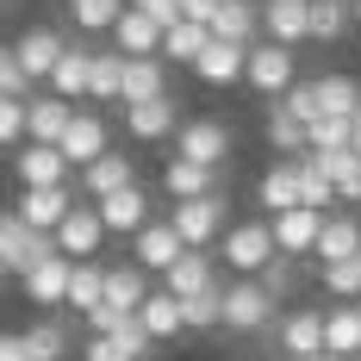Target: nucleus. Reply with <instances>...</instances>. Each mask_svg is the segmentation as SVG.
Masks as SVG:
<instances>
[{
	"mask_svg": "<svg viewBox=\"0 0 361 361\" xmlns=\"http://www.w3.org/2000/svg\"><path fill=\"white\" fill-rule=\"evenodd\" d=\"M274 255H281V250H274V224H268V218L224 224V237H218V262H224L231 274H262Z\"/></svg>",
	"mask_w": 361,
	"mask_h": 361,
	"instance_id": "f257e3e1",
	"label": "nucleus"
},
{
	"mask_svg": "<svg viewBox=\"0 0 361 361\" xmlns=\"http://www.w3.org/2000/svg\"><path fill=\"white\" fill-rule=\"evenodd\" d=\"M169 224L180 231V243L187 250H212L218 237H224V224H231V200L224 193H200V200H175L169 206Z\"/></svg>",
	"mask_w": 361,
	"mask_h": 361,
	"instance_id": "f03ea898",
	"label": "nucleus"
},
{
	"mask_svg": "<svg viewBox=\"0 0 361 361\" xmlns=\"http://www.w3.org/2000/svg\"><path fill=\"white\" fill-rule=\"evenodd\" d=\"M243 81H250L262 100H281L293 81H299V56H293V44L255 37V44H250V56H243Z\"/></svg>",
	"mask_w": 361,
	"mask_h": 361,
	"instance_id": "7ed1b4c3",
	"label": "nucleus"
},
{
	"mask_svg": "<svg viewBox=\"0 0 361 361\" xmlns=\"http://www.w3.org/2000/svg\"><path fill=\"white\" fill-rule=\"evenodd\" d=\"M44 255H56V237L50 231H32L19 212H0V274H25Z\"/></svg>",
	"mask_w": 361,
	"mask_h": 361,
	"instance_id": "20e7f679",
	"label": "nucleus"
},
{
	"mask_svg": "<svg viewBox=\"0 0 361 361\" xmlns=\"http://www.w3.org/2000/svg\"><path fill=\"white\" fill-rule=\"evenodd\" d=\"M268 318H274V299H268V287H262L255 274H237V281L224 287V330L255 336V330H268Z\"/></svg>",
	"mask_w": 361,
	"mask_h": 361,
	"instance_id": "39448f33",
	"label": "nucleus"
},
{
	"mask_svg": "<svg viewBox=\"0 0 361 361\" xmlns=\"http://www.w3.org/2000/svg\"><path fill=\"white\" fill-rule=\"evenodd\" d=\"M56 237V250L69 255V262H87V255H100V243H106V224H100V206H81L75 200L69 206V218L50 231Z\"/></svg>",
	"mask_w": 361,
	"mask_h": 361,
	"instance_id": "423d86ee",
	"label": "nucleus"
},
{
	"mask_svg": "<svg viewBox=\"0 0 361 361\" xmlns=\"http://www.w3.org/2000/svg\"><path fill=\"white\" fill-rule=\"evenodd\" d=\"M100 206V224H106V237H137L149 218H156V206H149V193L131 180V187H118V193H106V200H94Z\"/></svg>",
	"mask_w": 361,
	"mask_h": 361,
	"instance_id": "0eeeda50",
	"label": "nucleus"
},
{
	"mask_svg": "<svg viewBox=\"0 0 361 361\" xmlns=\"http://www.w3.org/2000/svg\"><path fill=\"white\" fill-rule=\"evenodd\" d=\"M175 156L218 169V162L231 156V131H224L218 118H180V131H175Z\"/></svg>",
	"mask_w": 361,
	"mask_h": 361,
	"instance_id": "6e6552de",
	"label": "nucleus"
},
{
	"mask_svg": "<svg viewBox=\"0 0 361 361\" xmlns=\"http://www.w3.org/2000/svg\"><path fill=\"white\" fill-rule=\"evenodd\" d=\"M69 255L56 250V255H44V262H37V268H25V274H19V287H25V299H32V305H44V312H56V305H69Z\"/></svg>",
	"mask_w": 361,
	"mask_h": 361,
	"instance_id": "1a4fd4ad",
	"label": "nucleus"
},
{
	"mask_svg": "<svg viewBox=\"0 0 361 361\" xmlns=\"http://www.w3.org/2000/svg\"><path fill=\"white\" fill-rule=\"evenodd\" d=\"M125 131H131L137 144H162L169 131H180V100L175 94H156V100L125 106Z\"/></svg>",
	"mask_w": 361,
	"mask_h": 361,
	"instance_id": "9d476101",
	"label": "nucleus"
},
{
	"mask_svg": "<svg viewBox=\"0 0 361 361\" xmlns=\"http://www.w3.org/2000/svg\"><path fill=\"white\" fill-rule=\"evenodd\" d=\"M268 224H274V250L293 255V262H305V255L318 250V224H324V212H312V206H287V212H274Z\"/></svg>",
	"mask_w": 361,
	"mask_h": 361,
	"instance_id": "9b49d317",
	"label": "nucleus"
},
{
	"mask_svg": "<svg viewBox=\"0 0 361 361\" xmlns=\"http://www.w3.org/2000/svg\"><path fill=\"white\" fill-rule=\"evenodd\" d=\"M69 206H75L69 180H56V187H19V206H13V212L25 218L32 231H56V224L69 218Z\"/></svg>",
	"mask_w": 361,
	"mask_h": 361,
	"instance_id": "f8f14e48",
	"label": "nucleus"
},
{
	"mask_svg": "<svg viewBox=\"0 0 361 361\" xmlns=\"http://www.w3.org/2000/svg\"><path fill=\"white\" fill-rule=\"evenodd\" d=\"M112 50H118V56H156V50H162V25L149 19L144 6H131V0H125L118 25H112Z\"/></svg>",
	"mask_w": 361,
	"mask_h": 361,
	"instance_id": "ddd939ff",
	"label": "nucleus"
},
{
	"mask_svg": "<svg viewBox=\"0 0 361 361\" xmlns=\"http://www.w3.org/2000/svg\"><path fill=\"white\" fill-rule=\"evenodd\" d=\"M262 37L305 44L312 37V0H262Z\"/></svg>",
	"mask_w": 361,
	"mask_h": 361,
	"instance_id": "4468645a",
	"label": "nucleus"
},
{
	"mask_svg": "<svg viewBox=\"0 0 361 361\" xmlns=\"http://www.w3.org/2000/svg\"><path fill=\"white\" fill-rule=\"evenodd\" d=\"M243 56H250V44H231V37H212V44L200 50L193 75H200L206 87H237V81H243Z\"/></svg>",
	"mask_w": 361,
	"mask_h": 361,
	"instance_id": "2eb2a0df",
	"label": "nucleus"
},
{
	"mask_svg": "<svg viewBox=\"0 0 361 361\" xmlns=\"http://www.w3.org/2000/svg\"><path fill=\"white\" fill-rule=\"evenodd\" d=\"M56 149L69 156V169H87L94 156H106V149H112V144H106V118H100V112H75Z\"/></svg>",
	"mask_w": 361,
	"mask_h": 361,
	"instance_id": "dca6fc26",
	"label": "nucleus"
},
{
	"mask_svg": "<svg viewBox=\"0 0 361 361\" xmlns=\"http://www.w3.org/2000/svg\"><path fill=\"white\" fill-rule=\"evenodd\" d=\"M156 94H169V69H162V56H125L118 106H137V100H156Z\"/></svg>",
	"mask_w": 361,
	"mask_h": 361,
	"instance_id": "f3484780",
	"label": "nucleus"
},
{
	"mask_svg": "<svg viewBox=\"0 0 361 361\" xmlns=\"http://www.w3.org/2000/svg\"><path fill=\"white\" fill-rule=\"evenodd\" d=\"M281 355H324V312L318 305H299L281 318Z\"/></svg>",
	"mask_w": 361,
	"mask_h": 361,
	"instance_id": "a211bd4d",
	"label": "nucleus"
},
{
	"mask_svg": "<svg viewBox=\"0 0 361 361\" xmlns=\"http://www.w3.org/2000/svg\"><path fill=\"white\" fill-rule=\"evenodd\" d=\"M69 100L63 94H32L25 100V137L32 144H63V131H69Z\"/></svg>",
	"mask_w": 361,
	"mask_h": 361,
	"instance_id": "6ab92c4d",
	"label": "nucleus"
},
{
	"mask_svg": "<svg viewBox=\"0 0 361 361\" xmlns=\"http://www.w3.org/2000/svg\"><path fill=\"white\" fill-rule=\"evenodd\" d=\"M69 44H63V32H50V25H32V32L13 44V56H19V69L32 75V81H50V69H56V56H63Z\"/></svg>",
	"mask_w": 361,
	"mask_h": 361,
	"instance_id": "aec40b11",
	"label": "nucleus"
},
{
	"mask_svg": "<svg viewBox=\"0 0 361 361\" xmlns=\"http://www.w3.org/2000/svg\"><path fill=\"white\" fill-rule=\"evenodd\" d=\"M131 250H137V268H156V274H162L175 255H187V243H180V231L169 224V218H149L144 231L131 237Z\"/></svg>",
	"mask_w": 361,
	"mask_h": 361,
	"instance_id": "412c9836",
	"label": "nucleus"
},
{
	"mask_svg": "<svg viewBox=\"0 0 361 361\" xmlns=\"http://www.w3.org/2000/svg\"><path fill=\"white\" fill-rule=\"evenodd\" d=\"M305 156L318 162V175L336 187L343 206H361V156L355 149H305Z\"/></svg>",
	"mask_w": 361,
	"mask_h": 361,
	"instance_id": "4be33fe9",
	"label": "nucleus"
},
{
	"mask_svg": "<svg viewBox=\"0 0 361 361\" xmlns=\"http://www.w3.org/2000/svg\"><path fill=\"white\" fill-rule=\"evenodd\" d=\"M56 180H69V156L56 144H19V187H56Z\"/></svg>",
	"mask_w": 361,
	"mask_h": 361,
	"instance_id": "5701e85b",
	"label": "nucleus"
},
{
	"mask_svg": "<svg viewBox=\"0 0 361 361\" xmlns=\"http://www.w3.org/2000/svg\"><path fill=\"white\" fill-rule=\"evenodd\" d=\"M324 355H336V361L361 355V299H343V305L324 312Z\"/></svg>",
	"mask_w": 361,
	"mask_h": 361,
	"instance_id": "b1692460",
	"label": "nucleus"
},
{
	"mask_svg": "<svg viewBox=\"0 0 361 361\" xmlns=\"http://www.w3.org/2000/svg\"><path fill=\"white\" fill-rule=\"evenodd\" d=\"M318 268L324 262H343V255H361V218L355 212H324V224H318Z\"/></svg>",
	"mask_w": 361,
	"mask_h": 361,
	"instance_id": "393cba45",
	"label": "nucleus"
},
{
	"mask_svg": "<svg viewBox=\"0 0 361 361\" xmlns=\"http://www.w3.org/2000/svg\"><path fill=\"white\" fill-rule=\"evenodd\" d=\"M206 287H218L206 250H187V255H175V262L162 268V293H175V299H193V293H206Z\"/></svg>",
	"mask_w": 361,
	"mask_h": 361,
	"instance_id": "a878e982",
	"label": "nucleus"
},
{
	"mask_svg": "<svg viewBox=\"0 0 361 361\" xmlns=\"http://www.w3.org/2000/svg\"><path fill=\"white\" fill-rule=\"evenodd\" d=\"M131 180H137V162H131V156H118V149L94 156V162L81 169V187H87V200H106V193L131 187Z\"/></svg>",
	"mask_w": 361,
	"mask_h": 361,
	"instance_id": "bb28decb",
	"label": "nucleus"
},
{
	"mask_svg": "<svg viewBox=\"0 0 361 361\" xmlns=\"http://www.w3.org/2000/svg\"><path fill=\"white\" fill-rule=\"evenodd\" d=\"M212 37L255 44V37H262V6H255V0H218V13H212Z\"/></svg>",
	"mask_w": 361,
	"mask_h": 361,
	"instance_id": "cd10ccee",
	"label": "nucleus"
},
{
	"mask_svg": "<svg viewBox=\"0 0 361 361\" xmlns=\"http://www.w3.org/2000/svg\"><path fill=\"white\" fill-rule=\"evenodd\" d=\"M212 187H218V169H206V162L175 156V162L162 169V193H169V200H200V193H212Z\"/></svg>",
	"mask_w": 361,
	"mask_h": 361,
	"instance_id": "c85d7f7f",
	"label": "nucleus"
},
{
	"mask_svg": "<svg viewBox=\"0 0 361 361\" xmlns=\"http://www.w3.org/2000/svg\"><path fill=\"white\" fill-rule=\"evenodd\" d=\"M255 200L268 206V218L287 212V206H299V156H293V162H274L268 175L255 180Z\"/></svg>",
	"mask_w": 361,
	"mask_h": 361,
	"instance_id": "c756f323",
	"label": "nucleus"
},
{
	"mask_svg": "<svg viewBox=\"0 0 361 361\" xmlns=\"http://www.w3.org/2000/svg\"><path fill=\"white\" fill-rule=\"evenodd\" d=\"M206 44H212V25H200V19H175V25L162 32V50H156V56H169V63H187V69H193Z\"/></svg>",
	"mask_w": 361,
	"mask_h": 361,
	"instance_id": "7c9ffc66",
	"label": "nucleus"
},
{
	"mask_svg": "<svg viewBox=\"0 0 361 361\" xmlns=\"http://www.w3.org/2000/svg\"><path fill=\"white\" fill-rule=\"evenodd\" d=\"M87 63H94V50H87V44H69V50L56 56V69H50V94L87 100Z\"/></svg>",
	"mask_w": 361,
	"mask_h": 361,
	"instance_id": "2f4dec72",
	"label": "nucleus"
},
{
	"mask_svg": "<svg viewBox=\"0 0 361 361\" xmlns=\"http://www.w3.org/2000/svg\"><path fill=\"white\" fill-rule=\"evenodd\" d=\"M137 324L149 330V343H162V336H180V299L175 293H144V305H137Z\"/></svg>",
	"mask_w": 361,
	"mask_h": 361,
	"instance_id": "473e14b6",
	"label": "nucleus"
},
{
	"mask_svg": "<svg viewBox=\"0 0 361 361\" xmlns=\"http://www.w3.org/2000/svg\"><path fill=\"white\" fill-rule=\"evenodd\" d=\"M144 268L137 262H118V268H106V305H118V312H131L137 318V305H144Z\"/></svg>",
	"mask_w": 361,
	"mask_h": 361,
	"instance_id": "72a5a7b5",
	"label": "nucleus"
},
{
	"mask_svg": "<svg viewBox=\"0 0 361 361\" xmlns=\"http://www.w3.org/2000/svg\"><path fill=\"white\" fill-rule=\"evenodd\" d=\"M118 75H125V56L118 50H94V63H87V100L118 106Z\"/></svg>",
	"mask_w": 361,
	"mask_h": 361,
	"instance_id": "f704fd0d",
	"label": "nucleus"
},
{
	"mask_svg": "<svg viewBox=\"0 0 361 361\" xmlns=\"http://www.w3.org/2000/svg\"><path fill=\"white\" fill-rule=\"evenodd\" d=\"M312 94H318V112H336V118H349V112L361 106V81L355 75H318Z\"/></svg>",
	"mask_w": 361,
	"mask_h": 361,
	"instance_id": "c9c22d12",
	"label": "nucleus"
},
{
	"mask_svg": "<svg viewBox=\"0 0 361 361\" xmlns=\"http://www.w3.org/2000/svg\"><path fill=\"white\" fill-rule=\"evenodd\" d=\"M100 299H106V268L87 255V262H75V268H69V305H75V312H94Z\"/></svg>",
	"mask_w": 361,
	"mask_h": 361,
	"instance_id": "e433bc0d",
	"label": "nucleus"
},
{
	"mask_svg": "<svg viewBox=\"0 0 361 361\" xmlns=\"http://www.w3.org/2000/svg\"><path fill=\"white\" fill-rule=\"evenodd\" d=\"M349 25H355V6L349 0H312V37L318 44H336Z\"/></svg>",
	"mask_w": 361,
	"mask_h": 361,
	"instance_id": "4c0bfd02",
	"label": "nucleus"
},
{
	"mask_svg": "<svg viewBox=\"0 0 361 361\" xmlns=\"http://www.w3.org/2000/svg\"><path fill=\"white\" fill-rule=\"evenodd\" d=\"M180 324L187 330H218L224 324V287H206L193 299H180Z\"/></svg>",
	"mask_w": 361,
	"mask_h": 361,
	"instance_id": "58836bf2",
	"label": "nucleus"
},
{
	"mask_svg": "<svg viewBox=\"0 0 361 361\" xmlns=\"http://www.w3.org/2000/svg\"><path fill=\"white\" fill-rule=\"evenodd\" d=\"M299 206H312V212H336L343 200H336V187L318 175V162L312 156H299Z\"/></svg>",
	"mask_w": 361,
	"mask_h": 361,
	"instance_id": "ea45409f",
	"label": "nucleus"
},
{
	"mask_svg": "<svg viewBox=\"0 0 361 361\" xmlns=\"http://www.w3.org/2000/svg\"><path fill=\"white\" fill-rule=\"evenodd\" d=\"M25 343H32V361H69V330L56 324V318L32 324V330H25Z\"/></svg>",
	"mask_w": 361,
	"mask_h": 361,
	"instance_id": "a19ab883",
	"label": "nucleus"
},
{
	"mask_svg": "<svg viewBox=\"0 0 361 361\" xmlns=\"http://www.w3.org/2000/svg\"><path fill=\"white\" fill-rule=\"evenodd\" d=\"M268 144L299 156V149H305V118H293L287 106H268Z\"/></svg>",
	"mask_w": 361,
	"mask_h": 361,
	"instance_id": "79ce46f5",
	"label": "nucleus"
},
{
	"mask_svg": "<svg viewBox=\"0 0 361 361\" xmlns=\"http://www.w3.org/2000/svg\"><path fill=\"white\" fill-rule=\"evenodd\" d=\"M324 293H330V299H361V255L324 262Z\"/></svg>",
	"mask_w": 361,
	"mask_h": 361,
	"instance_id": "37998d69",
	"label": "nucleus"
},
{
	"mask_svg": "<svg viewBox=\"0 0 361 361\" xmlns=\"http://www.w3.org/2000/svg\"><path fill=\"white\" fill-rule=\"evenodd\" d=\"M305 149H349V118L318 112V118L305 125Z\"/></svg>",
	"mask_w": 361,
	"mask_h": 361,
	"instance_id": "c03bdc74",
	"label": "nucleus"
},
{
	"mask_svg": "<svg viewBox=\"0 0 361 361\" xmlns=\"http://www.w3.org/2000/svg\"><path fill=\"white\" fill-rule=\"evenodd\" d=\"M255 281H262V287H268V299L281 305V299H287V293L299 287V262H293V255H274V262H268V268H262Z\"/></svg>",
	"mask_w": 361,
	"mask_h": 361,
	"instance_id": "a18cd8bd",
	"label": "nucleus"
},
{
	"mask_svg": "<svg viewBox=\"0 0 361 361\" xmlns=\"http://www.w3.org/2000/svg\"><path fill=\"white\" fill-rule=\"evenodd\" d=\"M118 13H125V0H81V6H75V25H81V32H112Z\"/></svg>",
	"mask_w": 361,
	"mask_h": 361,
	"instance_id": "49530a36",
	"label": "nucleus"
},
{
	"mask_svg": "<svg viewBox=\"0 0 361 361\" xmlns=\"http://www.w3.org/2000/svg\"><path fill=\"white\" fill-rule=\"evenodd\" d=\"M25 144V100L0 94V149H19Z\"/></svg>",
	"mask_w": 361,
	"mask_h": 361,
	"instance_id": "de8ad7c7",
	"label": "nucleus"
},
{
	"mask_svg": "<svg viewBox=\"0 0 361 361\" xmlns=\"http://www.w3.org/2000/svg\"><path fill=\"white\" fill-rule=\"evenodd\" d=\"M281 106H287L293 118H305V125H312V118H318V94H312V81H293L287 94H281Z\"/></svg>",
	"mask_w": 361,
	"mask_h": 361,
	"instance_id": "09e8293b",
	"label": "nucleus"
},
{
	"mask_svg": "<svg viewBox=\"0 0 361 361\" xmlns=\"http://www.w3.org/2000/svg\"><path fill=\"white\" fill-rule=\"evenodd\" d=\"M81 361H144V355H131L118 336H94V343L81 349Z\"/></svg>",
	"mask_w": 361,
	"mask_h": 361,
	"instance_id": "8fccbe9b",
	"label": "nucleus"
},
{
	"mask_svg": "<svg viewBox=\"0 0 361 361\" xmlns=\"http://www.w3.org/2000/svg\"><path fill=\"white\" fill-rule=\"evenodd\" d=\"M81 318H87V330H94V336H112L131 312H118V305H106V299H100V305H94V312H81Z\"/></svg>",
	"mask_w": 361,
	"mask_h": 361,
	"instance_id": "3c124183",
	"label": "nucleus"
},
{
	"mask_svg": "<svg viewBox=\"0 0 361 361\" xmlns=\"http://www.w3.org/2000/svg\"><path fill=\"white\" fill-rule=\"evenodd\" d=\"M0 361H32V343H25V330H0Z\"/></svg>",
	"mask_w": 361,
	"mask_h": 361,
	"instance_id": "603ef678",
	"label": "nucleus"
},
{
	"mask_svg": "<svg viewBox=\"0 0 361 361\" xmlns=\"http://www.w3.org/2000/svg\"><path fill=\"white\" fill-rule=\"evenodd\" d=\"M131 6H144V13L156 19V25H162V32H169V25L180 19V0H131Z\"/></svg>",
	"mask_w": 361,
	"mask_h": 361,
	"instance_id": "864d4df0",
	"label": "nucleus"
},
{
	"mask_svg": "<svg viewBox=\"0 0 361 361\" xmlns=\"http://www.w3.org/2000/svg\"><path fill=\"white\" fill-rule=\"evenodd\" d=\"M218 0H180V19H200V25H212Z\"/></svg>",
	"mask_w": 361,
	"mask_h": 361,
	"instance_id": "5fc2aeb1",
	"label": "nucleus"
},
{
	"mask_svg": "<svg viewBox=\"0 0 361 361\" xmlns=\"http://www.w3.org/2000/svg\"><path fill=\"white\" fill-rule=\"evenodd\" d=\"M349 149H355V156H361V106L349 112Z\"/></svg>",
	"mask_w": 361,
	"mask_h": 361,
	"instance_id": "6e6d98bb",
	"label": "nucleus"
},
{
	"mask_svg": "<svg viewBox=\"0 0 361 361\" xmlns=\"http://www.w3.org/2000/svg\"><path fill=\"white\" fill-rule=\"evenodd\" d=\"M349 6H355V25H361V0H349Z\"/></svg>",
	"mask_w": 361,
	"mask_h": 361,
	"instance_id": "4d7b16f0",
	"label": "nucleus"
},
{
	"mask_svg": "<svg viewBox=\"0 0 361 361\" xmlns=\"http://www.w3.org/2000/svg\"><path fill=\"white\" fill-rule=\"evenodd\" d=\"M69 6H81V0H69Z\"/></svg>",
	"mask_w": 361,
	"mask_h": 361,
	"instance_id": "13d9d810",
	"label": "nucleus"
},
{
	"mask_svg": "<svg viewBox=\"0 0 361 361\" xmlns=\"http://www.w3.org/2000/svg\"><path fill=\"white\" fill-rule=\"evenodd\" d=\"M324 361H336V355H324Z\"/></svg>",
	"mask_w": 361,
	"mask_h": 361,
	"instance_id": "bf43d9fd",
	"label": "nucleus"
},
{
	"mask_svg": "<svg viewBox=\"0 0 361 361\" xmlns=\"http://www.w3.org/2000/svg\"><path fill=\"white\" fill-rule=\"evenodd\" d=\"M349 361H361V355H349Z\"/></svg>",
	"mask_w": 361,
	"mask_h": 361,
	"instance_id": "052dcab7",
	"label": "nucleus"
},
{
	"mask_svg": "<svg viewBox=\"0 0 361 361\" xmlns=\"http://www.w3.org/2000/svg\"><path fill=\"white\" fill-rule=\"evenodd\" d=\"M255 6H262V0H255Z\"/></svg>",
	"mask_w": 361,
	"mask_h": 361,
	"instance_id": "680f3d73",
	"label": "nucleus"
},
{
	"mask_svg": "<svg viewBox=\"0 0 361 361\" xmlns=\"http://www.w3.org/2000/svg\"><path fill=\"white\" fill-rule=\"evenodd\" d=\"M355 218H361V212H355Z\"/></svg>",
	"mask_w": 361,
	"mask_h": 361,
	"instance_id": "e2e57ef3",
	"label": "nucleus"
}]
</instances>
